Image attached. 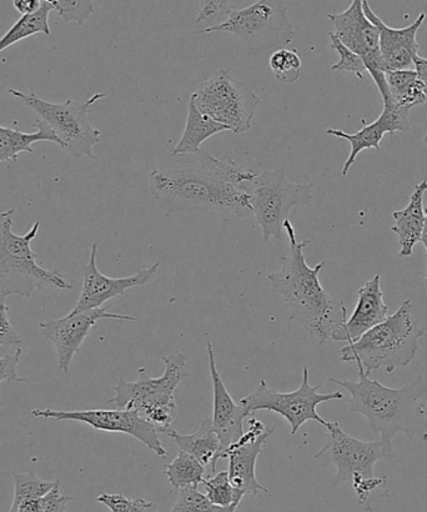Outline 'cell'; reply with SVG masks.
Returning a JSON list of instances; mask_svg holds the SVG:
<instances>
[{"mask_svg":"<svg viewBox=\"0 0 427 512\" xmlns=\"http://www.w3.org/2000/svg\"><path fill=\"white\" fill-rule=\"evenodd\" d=\"M7 93L22 100L39 115V120L58 138L60 148L68 150L75 158L98 159L93 149L102 142V133L90 124L88 115L90 108L107 98L108 93H95L83 103L70 99L64 103H52L35 93L27 94L17 89H8Z\"/></svg>","mask_w":427,"mask_h":512,"instance_id":"30bf717a","label":"cell"},{"mask_svg":"<svg viewBox=\"0 0 427 512\" xmlns=\"http://www.w3.org/2000/svg\"><path fill=\"white\" fill-rule=\"evenodd\" d=\"M284 230L289 238V253L280 269L268 275V280L289 305L291 320L308 330L320 344L333 341L348 320V310L343 300L331 295L320 283L325 260L314 268L306 263L304 250L310 240L299 242L289 219L284 223Z\"/></svg>","mask_w":427,"mask_h":512,"instance_id":"7a4b0ae2","label":"cell"},{"mask_svg":"<svg viewBox=\"0 0 427 512\" xmlns=\"http://www.w3.org/2000/svg\"><path fill=\"white\" fill-rule=\"evenodd\" d=\"M207 350L209 358L210 378L213 384V416L212 423L216 434L219 436L220 448L218 455L212 464L213 471L216 470V464L223 458L225 451L238 443L241 436L244 435V419L250 418L248 410L236 404L233 396L230 395L224 380L216 366L214 346L210 339L207 340Z\"/></svg>","mask_w":427,"mask_h":512,"instance_id":"ac0fdd59","label":"cell"},{"mask_svg":"<svg viewBox=\"0 0 427 512\" xmlns=\"http://www.w3.org/2000/svg\"><path fill=\"white\" fill-rule=\"evenodd\" d=\"M388 313L389 305L385 303L384 293L381 290V275L378 274L361 286L353 314L334 335L333 341L355 343L369 330L383 323L388 318Z\"/></svg>","mask_w":427,"mask_h":512,"instance_id":"44dd1931","label":"cell"},{"mask_svg":"<svg viewBox=\"0 0 427 512\" xmlns=\"http://www.w3.org/2000/svg\"><path fill=\"white\" fill-rule=\"evenodd\" d=\"M427 192V180L416 185L409 199L408 207L393 212L395 220L393 233L398 235L401 258L413 255L415 245L420 242L425 224L424 198Z\"/></svg>","mask_w":427,"mask_h":512,"instance_id":"7402d4cb","label":"cell"},{"mask_svg":"<svg viewBox=\"0 0 427 512\" xmlns=\"http://www.w3.org/2000/svg\"><path fill=\"white\" fill-rule=\"evenodd\" d=\"M43 0H14L13 7L17 9V12L22 14V17L25 15H33L39 12V9L42 8Z\"/></svg>","mask_w":427,"mask_h":512,"instance_id":"ab89813d","label":"cell"},{"mask_svg":"<svg viewBox=\"0 0 427 512\" xmlns=\"http://www.w3.org/2000/svg\"><path fill=\"white\" fill-rule=\"evenodd\" d=\"M326 444L315 459L328 455L336 468L334 488L350 483L353 485L359 505L366 511H371V503L380 491L385 489L388 478H376L375 465L380 460L394 458L393 443L384 440L363 441L346 434L339 423L328 421Z\"/></svg>","mask_w":427,"mask_h":512,"instance_id":"5b68a950","label":"cell"},{"mask_svg":"<svg viewBox=\"0 0 427 512\" xmlns=\"http://www.w3.org/2000/svg\"><path fill=\"white\" fill-rule=\"evenodd\" d=\"M109 308L110 305L105 308L82 311L78 314L69 313L64 318L39 323L40 333L44 340L50 341L57 351L59 374H68L75 354L82 348L85 339L88 338L90 331L99 320H138L135 316L110 313Z\"/></svg>","mask_w":427,"mask_h":512,"instance_id":"9a60e30c","label":"cell"},{"mask_svg":"<svg viewBox=\"0 0 427 512\" xmlns=\"http://www.w3.org/2000/svg\"><path fill=\"white\" fill-rule=\"evenodd\" d=\"M173 489L179 491L187 488H197L205 481V466L200 464L194 456L179 451L177 458L164 468Z\"/></svg>","mask_w":427,"mask_h":512,"instance_id":"83f0119b","label":"cell"},{"mask_svg":"<svg viewBox=\"0 0 427 512\" xmlns=\"http://www.w3.org/2000/svg\"><path fill=\"white\" fill-rule=\"evenodd\" d=\"M165 435L174 440L180 451L194 456L204 466L212 465L215 456L219 453V436L210 418L200 421L198 429L192 434L182 435L172 429Z\"/></svg>","mask_w":427,"mask_h":512,"instance_id":"603a6c76","label":"cell"},{"mask_svg":"<svg viewBox=\"0 0 427 512\" xmlns=\"http://www.w3.org/2000/svg\"><path fill=\"white\" fill-rule=\"evenodd\" d=\"M224 510L210 503L207 495L200 493L197 488H187L178 491L177 503L169 512H224Z\"/></svg>","mask_w":427,"mask_h":512,"instance_id":"d590c367","label":"cell"},{"mask_svg":"<svg viewBox=\"0 0 427 512\" xmlns=\"http://www.w3.org/2000/svg\"><path fill=\"white\" fill-rule=\"evenodd\" d=\"M330 47L339 54V62L335 63L331 70L333 72H349L353 73L359 79H364V73L366 72L365 64L363 59L351 52L348 47H345L340 39L336 37L334 33H329Z\"/></svg>","mask_w":427,"mask_h":512,"instance_id":"836d02e7","label":"cell"},{"mask_svg":"<svg viewBox=\"0 0 427 512\" xmlns=\"http://www.w3.org/2000/svg\"><path fill=\"white\" fill-rule=\"evenodd\" d=\"M424 143L427 145V134L424 137Z\"/></svg>","mask_w":427,"mask_h":512,"instance_id":"7bdbcfd3","label":"cell"},{"mask_svg":"<svg viewBox=\"0 0 427 512\" xmlns=\"http://www.w3.org/2000/svg\"><path fill=\"white\" fill-rule=\"evenodd\" d=\"M72 496L60 493V481L55 488L43 498L28 501L20 505L15 512H67V505L72 501Z\"/></svg>","mask_w":427,"mask_h":512,"instance_id":"e575fe53","label":"cell"},{"mask_svg":"<svg viewBox=\"0 0 427 512\" xmlns=\"http://www.w3.org/2000/svg\"><path fill=\"white\" fill-rule=\"evenodd\" d=\"M53 7L50 0H43L42 8L33 15H25L15 22L12 28L0 38V53L3 50L12 47V45L22 42V40L33 37L35 34H52L49 27V14Z\"/></svg>","mask_w":427,"mask_h":512,"instance_id":"4316f807","label":"cell"},{"mask_svg":"<svg viewBox=\"0 0 427 512\" xmlns=\"http://www.w3.org/2000/svg\"><path fill=\"white\" fill-rule=\"evenodd\" d=\"M309 376V368L304 366L303 381H301L299 389L291 391V393H279L270 388L265 380H260L255 389L241 399L239 404L244 406L251 415H254L256 411L265 410L283 416L290 424L291 435L298 434L301 426L310 420L326 426L328 421L321 418L318 406L331 400H344L345 396L341 391L320 394L319 389L323 388L324 384L310 385Z\"/></svg>","mask_w":427,"mask_h":512,"instance_id":"7c38bea8","label":"cell"},{"mask_svg":"<svg viewBox=\"0 0 427 512\" xmlns=\"http://www.w3.org/2000/svg\"><path fill=\"white\" fill-rule=\"evenodd\" d=\"M425 328L413 314V303L405 300L393 315L340 351L343 363H355L366 375L384 370L394 373L413 363Z\"/></svg>","mask_w":427,"mask_h":512,"instance_id":"277c9868","label":"cell"},{"mask_svg":"<svg viewBox=\"0 0 427 512\" xmlns=\"http://www.w3.org/2000/svg\"><path fill=\"white\" fill-rule=\"evenodd\" d=\"M314 187L313 182H290L284 169L264 170L245 183L251 212L263 232L264 243L271 238L283 242L284 223L289 219L291 209L310 204Z\"/></svg>","mask_w":427,"mask_h":512,"instance_id":"ba28073f","label":"cell"},{"mask_svg":"<svg viewBox=\"0 0 427 512\" xmlns=\"http://www.w3.org/2000/svg\"><path fill=\"white\" fill-rule=\"evenodd\" d=\"M23 349H15L12 355L3 356L0 358V384L3 381L7 383H28L29 379L20 378L17 373V368L20 359H22Z\"/></svg>","mask_w":427,"mask_h":512,"instance_id":"f35d334b","label":"cell"},{"mask_svg":"<svg viewBox=\"0 0 427 512\" xmlns=\"http://www.w3.org/2000/svg\"><path fill=\"white\" fill-rule=\"evenodd\" d=\"M255 174L202 148L193 154H170L150 173L149 188L155 202L168 212L213 210L244 219L253 213L245 183Z\"/></svg>","mask_w":427,"mask_h":512,"instance_id":"6da1fadb","label":"cell"},{"mask_svg":"<svg viewBox=\"0 0 427 512\" xmlns=\"http://www.w3.org/2000/svg\"><path fill=\"white\" fill-rule=\"evenodd\" d=\"M389 98L384 103L410 110L427 102L425 88L415 70H398L385 75Z\"/></svg>","mask_w":427,"mask_h":512,"instance_id":"484cf974","label":"cell"},{"mask_svg":"<svg viewBox=\"0 0 427 512\" xmlns=\"http://www.w3.org/2000/svg\"><path fill=\"white\" fill-rule=\"evenodd\" d=\"M97 254L98 243H94L88 264L83 266L82 291H80L77 304L70 311L72 314L102 308L108 300L122 296L129 289L149 285L154 281L160 268V261H157L149 268L140 269L133 275L124 276V278H109V276L100 273L97 265Z\"/></svg>","mask_w":427,"mask_h":512,"instance_id":"e0dca14e","label":"cell"},{"mask_svg":"<svg viewBox=\"0 0 427 512\" xmlns=\"http://www.w3.org/2000/svg\"><path fill=\"white\" fill-rule=\"evenodd\" d=\"M207 489V498L215 506L221 509H228L231 505H240L244 496L235 491L230 484L228 471H221L213 478L205 479L204 484Z\"/></svg>","mask_w":427,"mask_h":512,"instance_id":"4dcf8cb0","label":"cell"},{"mask_svg":"<svg viewBox=\"0 0 427 512\" xmlns=\"http://www.w3.org/2000/svg\"><path fill=\"white\" fill-rule=\"evenodd\" d=\"M331 383L350 393V413L359 414L368 420V425L380 440L394 443L398 434L410 439L427 441V378L420 374L411 383L401 388H388L378 380L370 379L359 369V380H338Z\"/></svg>","mask_w":427,"mask_h":512,"instance_id":"3957f363","label":"cell"},{"mask_svg":"<svg viewBox=\"0 0 427 512\" xmlns=\"http://www.w3.org/2000/svg\"><path fill=\"white\" fill-rule=\"evenodd\" d=\"M198 3V17L195 18V23L214 22L220 17L228 18L235 9L233 2H223V0H207V2Z\"/></svg>","mask_w":427,"mask_h":512,"instance_id":"74e56055","label":"cell"},{"mask_svg":"<svg viewBox=\"0 0 427 512\" xmlns=\"http://www.w3.org/2000/svg\"><path fill=\"white\" fill-rule=\"evenodd\" d=\"M229 132V129L213 119L199 112L195 104L190 100L188 107L187 124H185L182 138L175 145L172 155L193 154L202 149L205 140L215 134Z\"/></svg>","mask_w":427,"mask_h":512,"instance_id":"d4e9b609","label":"cell"},{"mask_svg":"<svg viewBox=\"0 0 427 512\" xmlns=\"http://www.w3.org/2000/svg\"><path fill=\"white\" fill-rule=\"evenodd\" d=\"M270 69L274 77L283 84H293L303 73V60L296 50L281 48L270 55Z\"/></svg>","mask_w":427,"mask_h":512,"instance_id":"f546056e","label":"cell"},{"mask_svg":"<svg viewBox=\"0 0 427 512\" xmlns=\"http://www.w3.org/2000/svg\"><path fill=\"white\" fill-rule=\"evenodd\" d=\"M410 125V110L395 107L390 103H384V110L380 117L375 122L364 124V127L354 134L343 132L339 129H328L326 134L333 135V137L348 140L351 145L349 158L346 159L343 167V177L349 174L351 167H353L356 158L359 154L366 149H381V140L385 134L394 135L395 133H409Z\"/></svg>","mask_w":427,"mask_h":512,"instance_id":"ffe728a7","label":"cell"},{"mask_svg":"<svg viewBox=\"0 0 427 512\" xmlns=\"http://www.w3.org/2000/svg\"><path fill=\"white\" fill-rule=\"evenodd\" d=\"M53 10L64 22H75L82 27L94 13V3L89 0H50Z\"/></svg>","mask_w":427,"mask_h":512,"instance_id":"d6a6232c","label":"cell"},{"mask_svg":"<svg viewBox=\"0 0 427 512\" xmlns=\"http://www.w3.org/2000/svg\"><path fill=\"white\" fill-rule=\"evenodd\" d=\"M199 112L224 125L229 132L243 135L251 128L261 98L253 89L220 69L205 79L190 98Z\"/></svg>","mask_w":427,"mask_h":512,"instance_id":"8fae6325","label":"cell"},{"mask_svg":"<svg viewBox=\"0 0 427 512\" xmlns=\"http://www.w3.org/2000/svg\"><path fill=\"white\" fill-rule=\"evenodd\" d=\"M162 360L165 370L160 378H150L145 368H139L137 380L118 379L113 388L115 396L107 400V404L137 411L157 428L158 433L167 434L179 418L175 390L188 378L189 371L187 355L182 351L175 350L162 356Z\"/></svg>","mask_w":427,"mask_h":512,"instance_id":"8992f818","label":"cell"},{"mask_svg":"<svg viewBox=\"0 0 427 512\" xmlns=\"http://www.w3.org/2000/svg\"><path fill=\"white\" fill-rule=\"evenodd\" d=\"M8 313L7 295L0 290V346L14 349L22 348V339L19 338L17 331L10 323Z\"/></svg>","mask_w":427,"mask_h":512,"instance_id":"8d00e7d4","label":"cell"},{"mask_svg":"<svg viewBox=\"0 0 427 512\" xmlns=\"http://www.w3.org/2000/svg\"><path fill=\"white\" fill-rule=\"evenodd\" d=\"M415 72L418 73L421 82L424 84L425 93L427 97V59L423 57H416L414 62Z\"/></svg>","mask_w":427,"mask_h":512,"instance_id":"60d3db41","label":"cell"},{"mask_svg":"<svg viewBox=\"0 0 427 512\" xmlns=\"http://www.w3.org/2000/svg\"><path fill=\"white\" fill-rule=\"evenodd\" d=\"M14 499L9 512H15L20 505L28 501L43 498L57 485V481H45L39 479L34 473H13Z\"/></svg>","mask_w":427,"mask_h":512,"instance_id":"f1b7e54d","label":"cell"},{"mask_svg":"<svg viewBox=\"0 0 427 512\" xmlns=\"http://www.w3.org/2000/svg\"><path fill=\"white\" fill-rule=\"evenodd\" d=\"M35 128L34 133H24L0 125V163L17 162L20 153L33 154L35 143L52 142L59 145L58 138L42 120L35 122Z\"/></svg>","mask_w":427,"mask_h":512,"instance_id":"cb8c5ba5","label":"cell"},{"mask_svg":"<svg viewBox=\"0 0 427 512\" xmlns=\"http://www.w3.org/2000/svg\"><path fill=\"white\" fill-rule=\"evenodd\" d=\"M366 18L379 30L380 53L383 59L385 73L408 70L414 67L416 57H419L418 33L426 19L425 13H420L413 24L405 28H391L383 22L371 8L369 2L363 0Z\"/></svg>","mask_w":427,"mask_h":512,"instance_id":"d6986e66","label":"cell"},{"mask_svg":"<svg viewBox=\"0 0 427 512\" xmlns=\"http://www.w3.org/2000/svg\"><path fill=\"white\" fill-rule=\"evenodd\" d=\"M420 242L423 243L424 248L426 250L425 280L427 283V208H425V224H424L423 234H421Z\"/></svg>","mask_w":427,"mask_h":512,"instance_id":"b9f144b4","label":"cell"},{"mask_svg":"<svg viewBox=\"0 0 427 512\" xmlns=\"http://www.w3.org/2000/svg\"><path fill=\"white\" fill-rule=\"evenodd\" d=\"M14 212H0V290L7 296L18 295L27 300L35 290L44 288L73 290L59 270L44 269L38 264L32 242L37 238L40 222H35L27 234H15Z\"/></svg>","mask_w":427,"mask_h":512,"instance_id":"52a82bcc","label":"cell"},{"mask_svg":"<svg viewBox=\"0 0 427 512\" xmlns=\"http://www.w3.org/2000/svg\"><path fill=\"white\" fill-rule=\"evenodd\" d=\"M335 27V35L351 52L359 55L374 79L383 100H388L385 69L380 53L379 30L364 13L363 0H354L343 13L328 14Z\"/></svg>","mask_w":427,"mask_h":512,"instance_id":"5bb4252c","label":"cell"},{"mask_svg":"<svg viewBox=\"0 0 427 512\" xmlns=\"http://www.w3.org/2000/svg\"><path fill=\"white\" fill-rule=\"evenodd\" d=\"M99 504L110 512H159L157 504L143 498H128L122 494L103 493L97 496Z\"/></svg>","mask_w":427,"mask_h":512,"instance_id":"1f68e13d","label":"cell"},{"mask_svg":"<svg viewBox=\"0 0 427 512\" xmlns=\"http://www.w3.org/2000/svg\"><path fill=\"white\" fill-rule=\"evenodd\" d=\"M194 35L228 33L243 40L250 54L285 48L295 37L294 24L284 2L259 0L249 7L234 9L224 22L194 30Z\"/></svg>","mask_w":427,"mask_h":512,"instance_id":"9c48e42d","label":"cell"},{"mask_svg":"<svg viewBox=\"0 0 427 512\" xmlns=\"http://www.w3.org/2000/svg\"><path fill=\"white\" fill-rule=\"evenodd\" d=\"M32 415L40 419H53L58 421H78L87 424L90 428L107 433H119L132 436L147 446L159 458H167L159 433L154 425L145 420L134 410H105L90 409L78 411H64L53 409H34Z\"/></svg>","mask_w":427,"mask_h":512,"instance_id":"4fadbf2b","label":"cell"},{"mask_svg":"<svg viewBox=\"0 0 427 512\" xmlns=\"http://www.w3.org/2000/svg\"><path fill=\"white\" fill-rule=\"evenodd\" d=\"M274 431L273 426L266 428L264 423L251 415L248 431H245L238 443L230 446L221 458L229 461L230 484L244 498L248 495L270 494L269 490L259 483L255 470L256 461Z\"/></svg>","mask_w":427,"mask_h":512,"instance_id":"2e32d148","label":"cell"}]
</instances>
